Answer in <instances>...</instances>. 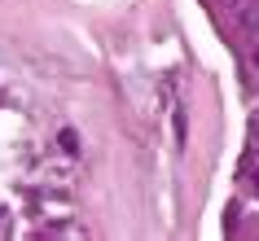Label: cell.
<instances>
[{
  "mask_svg": "<svg viewBox=\"0 0 259 241\" xmlns=\"http://www.w3.org/2000/svg\"><path fill=\"white\" fill-rule=\"evenodd\" d=\"M163 97H167V110H171V136H176V145H185V114H180V106H176L171 83H163Z\"/></svg>",
  "mask_w": 259,
  "mask_h": 241,
  "instance_id": "cell-1",
  "label": "cell"
},
{
  "mask_svg": "<svg viewBox=\"0 0 259 241\" xmlns=\"http://www.w3.org/2000/svg\"><path fill=\"white\" fill-rule=\"evenodd\" d=\"M62 149H66V154H79V140H75V132H62Z\"/></svg>",
  "mask_w": 259,
  "mask_h": 241,
  "instance_id": "cell-2",
  "label": "cell"
},
{
  "mask_svg": "<svg viewBox=\"0 0 259 241\" xmlns=\"http://www.w3.org/2000/svg\"><path fill=\"white\" fill-rule=\"evenodd\" d=\"M224 5H242V0H224Z\"/></svg>",
  "mask_w": 259,
  "mask_h": 241,
  "instance_id": "cell-3",
  "label": "cell"
},
{
  "mask_svg": "<svg viewBox=\"0 0 259 241\" xmlns=\"http://www.w3.org/2000/svg\"><path fill=\"white\" fill-rule=\"evenodd\" d=\"M255 193H259V175H255Z\"/></svg>",
  "mask_w": 259,
  "mask_h": 241,
  "instance_id": "cell-4",
  "label": "cell"
}]
</instances>
